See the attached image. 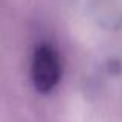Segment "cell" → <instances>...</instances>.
<instances>
[{"label": "cell", "mask_w": 122, "mask_h": 122, "mask_svg": "<svg viewBox=\"0 0 122 122\" xmlns=\"http://www.w3.org/2000/svg\"><path fill=\"white\" fill-rule=\"evenodd\" d=\"M60 60L51 45H39L33 54L31 79L33 85L42 94H48L60 81Z\"/></svg>", "instance_id": "obj_1"}]
</instances>
